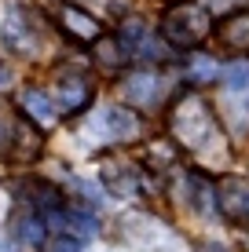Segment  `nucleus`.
Instances as JSON below:
<instances>
[{"label":"nucleus","mask_w":249,"mask_h":252,"mask_svg":"<svg viewBox=\"0 0 249 252\" xmlns=\"http://www.w3.org/2000/svg\"><path fill=\"white\" fill-rule=\"evenodd\" d=\"M22 114L30 117L37 128H48V125H55V102L48 99V92L26 88L22 92Z\"/></svg>","instance_id":"nucleus-12"},{"label":"nucleus","mask_w":249,"mask_h":252,"mask_svg":"<svg viewBox=\"0 0 249 252\" xmlns=\"http://www.w3.org/2000/svg\"><path fill=\"white\" fill-rule=\"evenodd\" d=\"M191 194H194V208L198 212H216V190L209 187V179L191 176Z\"/></svg>","instance_id":"nucleus-16"},{"label":"nucleus","mask_w":249,"mask_h":252,"mask_svg":"<svg viewBox=\"0 0 249 252\" xmlns=\"http://www.w3.org/2000/svg\"><path fill=\"white\" fill-rule=\"evenodd\" d=\"M92 81L84 73H59V81H55V99H59V106L55 110H63V114H81L84 106L92 102Z\"/></svg>","instance_id":"nucleus-5"},{"label":"nucleus","mask_w":249,"mask_h":252,"mask_svg":"<svg viewBox=\"0 0 249 252\" xmlns=\"http://www.w3.org/2000/svg\"><path fill=\"white\" fill-rule=\"evenodd\" d=\"M96 132L107 135V139L128 143V139L140 135V117H136L132 110H125V106H107V110L96 114Z\"/></svg>","instance_id":"nucleus-6"},{"label":"nucleus","mask_w":249,"mask_h":252,"mask_svg":"<svg viewBox=\"0 0 249 252\" xmlns=\"http://www.w3.org/2000/svg\"><path fill=\"white\" fill-rule=\"evenodd\" d=\"M40 252H81V238L59 230L55 238H44V241H40Z\"/></svg>","instance_id":"nucleus-19"},{"label":"nucleus","mask_w":249,"mask_h":252,"mask_svg":"<svg viewBox=\"0 0 249 252\" xmlns=\"http://www.w3.org/2000/svg\"><path fill=\"white\" fill-rule=\"evenodd\" d=\"M198 252H224V249H220V245H202Z\"/></svg>","instance_id":"nucleus-20"},{"label":"nucleus","mask_w":249,"mask_h":252,"mask_svg":"<svg viewBox=\"0 0 249 252\" xmlns=\"http://www.w3.org/2000/svg\"><path fill=\"white\" fill-rule=\"evenodd\" d=\"M99 179H103V187H107L114 197H132L136 187H140V176H136V168H128V164H117V161H103Z\"/></svg>","instance_id":"nucleus-10"},{"label":"nucleus","mask_w":249,"mask_h":252,"mask_svg":"<svg viewBox=\"0 0 249 252\" xmlns=\"http://www.w3.org/2000/svg\"><path fill=\"white\" fill-rule=\"evenodd\" d=\"M209 33H213L209 7L194 4V0H176V4L161 15V37L179 51H194Z\"/></svg>","instance_id":"nucleus-2"},{"label":"nucleus","mask_w":249,"mask_h":252,"mask_svg":"<svg viewBox=\"0 0 249 252\" xmlns=\"http://www.w3.org/2000/svg\"><path fill=\"white\" fill-rule=\"evenodd\" d=\"M59 22H63V30H70L73 37H81V40L103 37V26L92 19L88 11H81V7H73V4H63V7H59Z\"/></svg>","instance_id":"nucleus-11"},{"label":"nucleus","mask_w":249,"mask_h":252,"mask_svg":"<svg viewBox=\"0 0 249 252\" xmlns=\"http://www.w3.org/2000/svg\"><path fill=\"white\" fill-rule=\"evenodd\" d=\"M40 150H44V135L37 132V125L26 114H7V106H0V158L30 164L33 158H40Z\"/></svg>","instance_id":"nucleus-3"},{"label":"nucleus","mask_w":249,"mask_h":252,"mask_svg":"<svg viewBox=\"0 0 249 252\" xmlns=\"http://www.w3.org/2000/svg\"><path fill=\"white\" fill-rule=\"evenodd\" d=\"M213 77H216L213 59H209V55H194V59H191V69H187V81H191V84H209Z\"/></svg>","instance_id":"nucleus-18"},{"label":"nucleus","mask_w":249,"mask_h":252,"mask_svg":"<svg viewBox=\"0 0 249 252\" xmlns=\"http://www.w3.org/2000/svg\"><path fill=\"white\" fill-rule=\"evenodd\" d=\"M158 88L161 81L154 73H147V69H140V73H128L121 81V99L128 102V106H140V110H150L154 102H158Z\"/></svg>","instance_id":"nucleus-8"},{"label":"nucleus","mask_w":249,"mask_h":252,"mask_svg":"<svg viewBox=\"0 0 249 252\" xmlns=\"http://www.w3.org/2000/svg\"><path fill=\"white\" fill-rule=\"evenodd\" d=\"M128 55H132V51H128L117 37H107V33H103V37H96V63H99V66L114 69V66H121Z\"/></svg>","instance_id":"nucleus-14"},{"label":"nucleus","mask_w":249,"mask_h":252,"mask_svg":"<svg viewBox=\"0 0 249 252\" xmlns=\"http://www.w3.org/2000/svg\"><path fill=\"white\" fill-rule=\"evenodd\" d=\"M11 234L22 241V245H37L40 249V241L48 238V223H44V216L37 212V208H22V212H15L11 216Z\"/></svg>","instance_id":"nucleus-9"},{"label":"nucleus","mask_w":249,"mask_h":252,"mask_svg":"<svg viewBox=\"0 0 249 252\" xmlns=\"http://www.w3.org/2000/svg\"><path fill=\"white\" fill-rule=\"evenodd\" d=\"M220 81L227 84V92H238V95H249V59H231V63L220 69Z\"/></svg>","instance_id":"nucleus-15"},{"label":"nucleus","mask_w":249,"mask_h":252,"mask_svg":"<svg viewBox=\"0 0 249 252\" xmlns=\"http://www.w3.org/2000/svg\"><path fill=\"white\" fill-rule=\"evenodd\" d=\"M0 40H4V48L11 51V55H22V59L37 55V51H40V40H44V33H40V15L33 11L30 4H22V0L7 4Z\"/></svg>","instance_id":"nucleus-4"},{"label":"nucleus","mask_w":249,"mask_h":252,"mask_svg":"<svg viewBox=\"0 0 249 252\" xmlns=\"http://www.w3.org/2000/svg\"><path fill=\"white\" fill-rule=\"evenodd\" d=\"M0 252H7V249H0Z\"/></svg>","instance_id":"nucleus-23"},{"label":"nucleus","mask_w":249,"mask_h":252,"mask_svg":"<svg viewBox=\"0 0 249 252\" xmlns=\"http://www.w3.org/2000/svg\"><path fill=\"white\" fill-rule=\"evenodd\" d=\"M4 81H7V73H4V69H0V84H4Z\"/></svg>","instance_id":"nucleus-21"},{"label":"nucleus","mask_w":249,"mask_h":252,"mask_svg":"<svg viewBox=\"0 0 249 252\" xmlns=\"http://www.w3.org/2000/svg\"><path fill=\"white\" fill-rule=\"evenodd\" d=\"M213 30H216V37L224 40L227 48H235V51H246V48H249V11L227 15V19L216 22Z\"/></svg>","instance_id":"nucleus-13"},{"label":"nucleus","mask_w":249,"mask_h":252,"mask_svg":"<svg viewBox=\"0 0 249 252\" xmlns=\"http://www.w3.org/2000/svg\"><path fill=\"white\" fill-rule=\"evenodd\" d=\"M246 252H249V234H246Z\"/></svg>","instance_id":"nucleus-22"},{"label":"nucleus","mask_w":249,"mask_h":252,"mask_svg":"<svg viewBox=\"0 0 249 252\" xmlns=\"http://www.w3.org/2000/svg\"><path fill=\"white\" fill-rule=\"evenodd\" d=\"M169 128H173V139L187 150H209L213 143L220 139V128H216V117L213 110L205 106L198 95H183V99L173 106L169 114Z\"/></svg>","instance_id":"nucleus-1"},{"label":"nucleus","mask_w":249,"mask_h":252,"mask_svg":"<svg viewBox=\"0 0 249 252\" xmlns=\"http://www.w3.org/2000/svg\"><path fill=\"white\" fill-rule=\"evenodd\" d=\"M224 117H227V128L238 139L249 135V106L246 102H224Z\"/></svg>","instance_id":"nucleus-17"},{"label":"nucleus","mask_w":249,"mask_h":252,"mask_svg":"<svg viewBox=\"0 0 249 252\" xmlns=\"http://www.w3.org/2000/svg\"><path fill=\"white\" fill-rule=\"evenodd\" d=\"M216 208L227 216L231 223H249V187L242 179L227 176L216 190Z\"/></svg>","instance_id":"nucleus-7"}]
</instances>
